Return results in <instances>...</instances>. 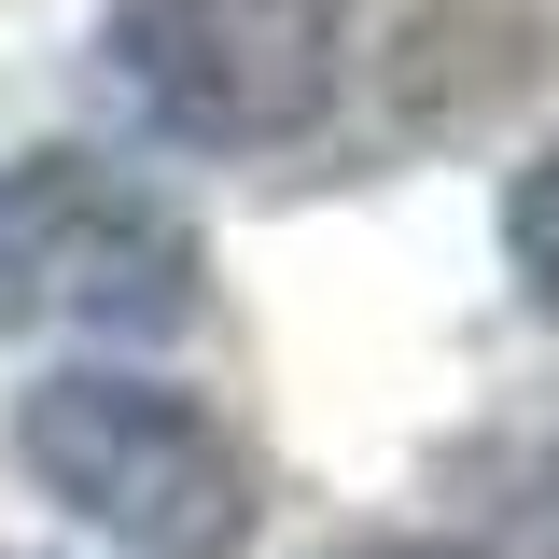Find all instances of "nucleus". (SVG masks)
<instances>
[{"label": "nucleus", "instance_id": "f257e3e1", "mask_svg": "<svg viewBox=\"0 0 559 559\" xmlns=\"http://www.w3.org/2000/svg\"><path fill=\"white\" fill-rule=\"evenodd\" d=\"M14 462L57 489L84 532H112L140 559H238L252 546V462L168 378H112V364L43 378L14 406Z\"/></svg>", "mask_w": 559, "mask_h": 559}, {"label": "nucleus", "instance_id": "f03ea898", "mask_svg": "<svg viewBox=\"0 0 559 559\" xmlns=\"http://www.w3.org/2000/svg\"><path fill=\"white\" fill-rule=\"evenodd\" d=\"M197 224L127 182L112 154H14L0 168V322L14 336H182L197 322Z\"/></svg>", "mask_w": 559, "mask_h": 559}, {"label": "nucleus", "instance_id": "7ed1b4c3", "mask_svg": "<svg viewBox=\"0 0 559 559\" xmlns=\"http://www.w3.org/2000/svg\"><path fill=\"white\" fill-rule=\"evenodd\" d=\"M112 70L168 140L266 154L336 98V0H112Z\"/></svg>", "mask_w": 559, "mask_h": 559}, {"label": "nucleus", "instance_id": "20e7f679", "mask_svg": "<svg viewBox=\"0 0 559 559\" xmlns=\"http://www.w3.org/2000/svg\"><path fill=\"white\" fill-rule=\"evenodd\" d=\"M503 252H518V280H532V308L559 322V140L518 168V197H503Z\"/></svg>", "mask_w": 559, "mask_h": 559}, {"label": "nucleus", "instance_id": "39448f33", "mask_svg": "<svg viewBox=\"0 0 559 559\" xmlns=\"http://www.w3.org/2000/svg\"><path fill=\"white\" fill-rule=\"evenodd\" d=\"M336 559H489V546H433V532H364V546H336Z\"/></svg>", "mask_w": 559, "mask_h": 559}]
</instances>
